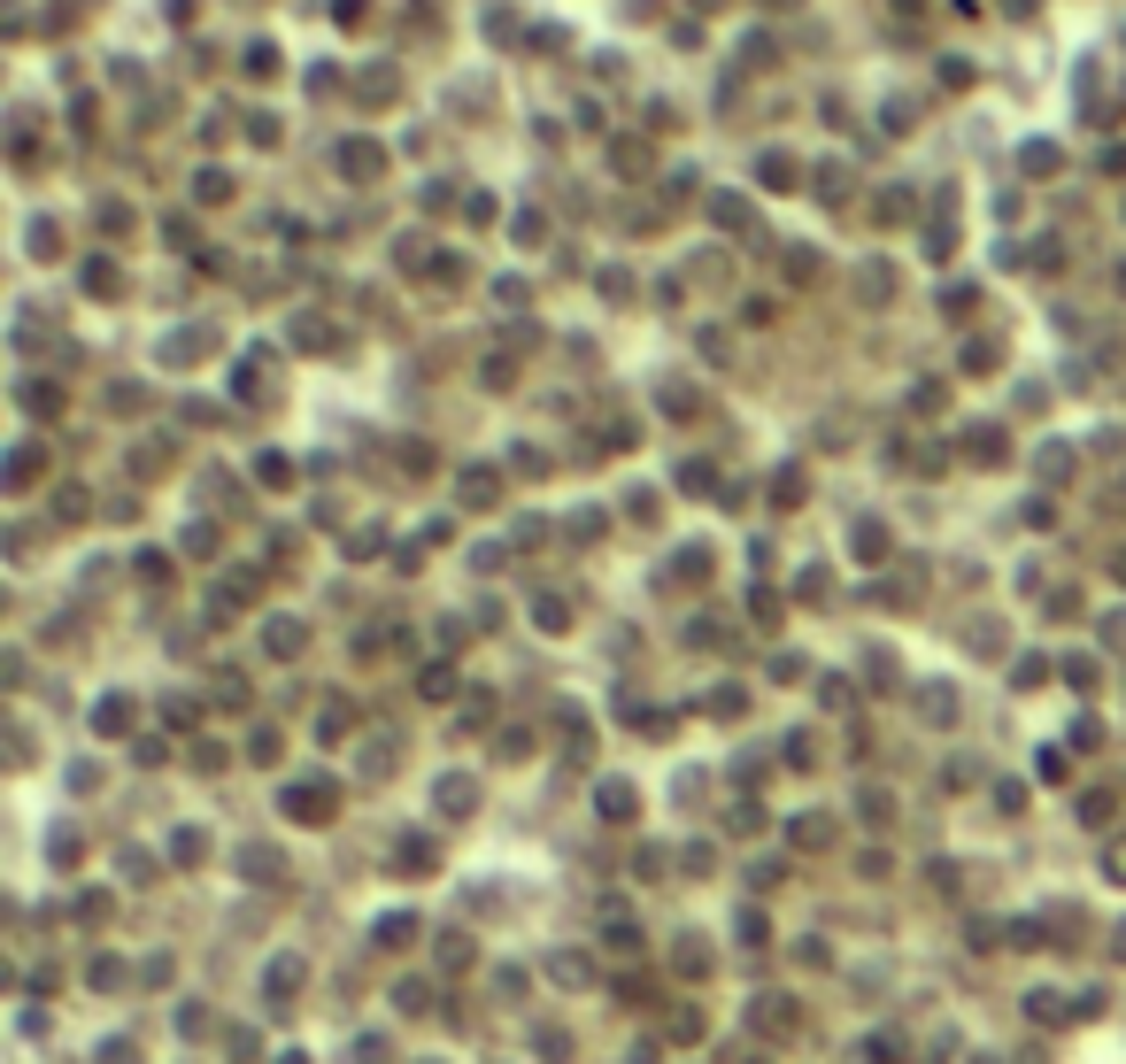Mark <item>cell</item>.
<instances>
[{
	"label": "cell",
	"instance_id": "cell-1",
	"mask_svg": "<svg viewBox=\"0 0 1126 1064\" xmlns=\"http://www.w3.org/2000/svg\"><path fill=\"white\" fill-rule=\"evenodd\" d=\"M340 155H348V178H378V147L355 139V147H340Z\"/></svg>",
	"mask_w": 1126,
	"mask_h": 1064
}]
</instances>
